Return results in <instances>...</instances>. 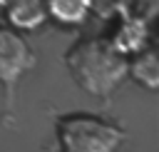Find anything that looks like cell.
<instances>
[{
	"label": "cell",
	"instance_id": "52a82bcc",
	"mask_svg": "<svg viewBox=\"0 0 159 152\" xmlns=\"http://www.w3.org/2000/svg\"><path fill=\"white\" fill-rule=\"evenodd\" d=\"M137 57L132 62H127V75H132L139 85H144L147 90H157L159 87V60L154 47H142L134 52Z\"/></svg>",
	"mask_w": 159,
	"mask_h": 152
},
{
	"label": "cell",
	"instance_id": "7a4b0ae2",
	"mask_svg": "<svg viewBox=\"0 0 159 152\" xmlns=\"http://www.w3.org/2000/svg\"><path fill=\"white\" fill-rule=\"evenodd\" d=\"M124 140V130L92 115H62L57 120L60 152H117Z\"/></svg>",
	"mask_w": 159,
	"mask_h": 152
},
{
	"label": "cell",
	"instance_id": "5b68a950",
	"mask_svg": "<svg viewBox=\"0 0 159 152\" xmlns=\"http://www.w3.org/2000/svg\"><path fill=\"white\" fill-rule=\"evenodd\" d=\"M2 12L7 22L17 30H35L47 20L45 0H5Z\"/></svg>",
	"mask_w": 159,
	"mask_h": 152
},
{
	"label": "cell",
	"instance_id": "ba28073f",
	"mask_svg": "<svg viewBox=\"0 0 159 152\" xmlns=\"http://www.w3.org/2000/svg\"><path fill=\"white\" fill-rule=\"evenodd\" d=\"M2 7H5V0H0V12H2Z\"/></svg>",
	"mask_w": 159,
	"mask_h": 152
},
{
	"label": "cell",
	"instance_id": "277c9868",
	"mask_svg": "<svg viewBox=\"0 0 159 152\" xmlns=\"http://www.w3.org/2000/svg\"><path fill=\"white\" fill-rule=\"evenodd\" d=\"M149 37V17L139 15V12H127L122 10V20L119 25L112 30V35L107 37L119 52L124 55H134L137 50H142L147 45Z\"/></svg>",
	"mask_w": 159,
	"mask_h": 152
},
{
	"label": "cell",
	"instance_id": "8992f818",
	"mask_svg": "<svg viewBox=\"0 0 159 152\" xmlns=\"http://www.w3.org/2000/svg\"><path fill=\"white\" fill-rule=\"evenodd\" d=\"M45 5H47V17H52L60 25L75 27L87 20L94 0H45Z\"/></svg>",
	"mask_w": 159,
	"mask_h": 152
},
{
	"label": "cell",
	"instance_id": "3957f363",
	"mask_svg": "<svg viewBox=\"0 0 159 152\" xmlns=\"http://www.w3.org/2000/svg\"><path fill=\"white\" fill-rule=\"evenodd\" d=\"M37 65L35 50L27 45V40L12 30L0 27V85L5 87V110L12 112L15 102V87L25 72H30Z\"/></svg>",
	"mask_w": 159,
	"mask_h": 152
},
{
	"label": "cell",
	"instance_id": "6da1fadb",
	"mask_svg": "<svg viewBox=\"0 0 159 152\" xmlns=\"http://www.w3.org/2000/svg\"><path fill=\"white\" fill-rule=\"evenodd\" d=\"M127 62V55L107 37H84L65 52V65L77 87L99 100H109V95L124 82Z\"/></svg>",
	"mask_w": 159,
	"mask_h": 152
}]
</instances>
